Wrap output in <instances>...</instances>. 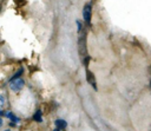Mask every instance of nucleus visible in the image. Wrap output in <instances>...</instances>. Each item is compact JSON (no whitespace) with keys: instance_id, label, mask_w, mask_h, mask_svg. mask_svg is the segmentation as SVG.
<instances>
[{"instance_id":"nucleus-1","label":"nucleus","mask_w":151,"mask_h":131,"mask_svg":"<svg viewBox=\"0 0 151 131\" xmlns=\"http://www.w3.org/2000/svg\"><path fill=\"white\" fill-rule=\"evenodd\" d=\"M77 27H78V51L80 57L85 58L87 55V47H86V31L83 26V24L77 20Z\"/></svg>"},{"instance_id":"nucleus-4","label":"nucleus","mask_w":151,"mask_h":131,"mask_svg":"<svg viewBox=\"0 0 151 131\" xmlns=\"http://www.w3.org/2000/svg\"><path fill=\"white\" fill-rule=\"evenodd\" d=\"M86 79H87V83H88L90 85H92V87H93L94 90H97V83H96L94 76H93V73H92L91 71H88L87 68H86Z\"/></svg>"},{"instance_id":"nucleus-10","label":"nucleus","mask_w":151,"mask_h":131,"mask_svg":"<svg viewBox=\"0 0 151 131\" xmlns=\"http://www.w3.org/2000/svg\"><path fill=\"white\" fill-rule=\"evenodd\" d=\"M63 130H64V129H60V127H58V129H55L54 131H63Z\"/></svg>"},{"instance_id":"nucleus-6","label":"nucleus","mask_w":151,"mask_h":131,"mask_svg":"<svg viewBox=\"0 0 151 131\" xmlns=\"http://www.w3.org/2000/svg\"><path fill=\"white\" fill-rule=\"evenodd\" d=\"M55 125H57V127L65 129V127H66V122H65L64 119H57V120H55Z\"/></svg>"},{"instance_id":"nucleus-2","label":"nucleus","mask_w":151,"mask_h":131,"mask_svg":"<svg viewBox=\"0 0 151 131\" xmlns=\"http://www.w3.org/2000/svg\"><path fill=\"white\" fill-rule=\"evenodd\" d=\"M24 85H25V81H24V79L20 78V77L9 80V89H11L12 91H14V92L20 91V90L24 87Z\"/></svg>"},{"instance_id":"nucleus-3","label":"nucleus","mask_w":151,"mask_h":131,"mask_svg":"<svg viewBox=\"0 0 151 131\" xmlns=\"http://www.w3.org/2000/svg\"><path fill=\"white\" fill-rule=\"evenodd\" d=\"M83 18H84V21L87 26H90L91 24V18H92V6L91 4H86L84 6V9H83Z\"/></svg>"},{"instance_id":"nucleus-8","label":"nucleus","mask_w":151,"mask_h":131,"mask_svg":"<svg viewBox=\"0 0 151 131\" xmlns=\"http://www.w3.org/2000/svg\"><path fill=\"white\" fill-rule=\"evenodd\" d=\"M22 72H24V70H22V68L18 70V71H17V72L13 74V77H11V79H9V80H12V79H15V78H19V77L22 74Z\"/></svg>"},{"instance_id":"nucleus-11","label":"nucleus","mask_w":151,"mask_h":131,"mask_svg":"<svg viewBox=\"0 0 151 131\" xmlns=\"http://www.w3.org/2000/svg\"><path fill=\"white\" fill-rule=\"evenodd\" d=\"M1 125H2V119L0 118V127H1Z\"/></svg>"},{"instance_id":"nucleus-5","label":"nucleus","mask_w":151,"mask_h":131,"mask_svg":"<svg viewBox=\"0 0 151 131\" xmlns=\"http://www.w3.org/2000/svg\"><path fill=\"white\" fill-rule=\"evenodd\" d=\"M0 114H4L5 117L9 118L13 123H19V122H20V119H19L14 113H12V112H0Z\"/></svg>"},{"instance_id":"nucleus-12","label":"nucleus","mask_w":151,"mask_h":131,"mask_svg":"<svg viewBox=\"0 0 151 131\" xmlns=\"http://www.w3.org/2000/svg\"><path fill=\"white\" fill-rule=\"evenodd\" d=\"M5 131H11V130H5Z\"/></svg>"},{"instance_id":"nucleus-7","label":"nucleus","mask_w":151,"mask_h":131,"mask_svg":"<svg viewBox=\"0 0 151 131\" xmlns=\"http://www.w3.org/2000/svg\"><path fill=\"white\" fill-rule=\"evenodd\" d=\"M41 114H42V113H41V111H40V110H38V111L35 112V114L33 116V119H34L35 122H41V120H42Z\"/></svg>"},{"instance_id":"nucleus-9","label":"nucleus","mask_w":151,"mask_h":131,"mask_svg":"<svg viewBox=\"0 0 151 131\" xmlns=\"http://www.w3.org/2000/svg\"><path fill=\"white\" fill-rule=\"evenodd\" d=\"M5 103H6V100H5L4 94H0V109H2L5 106Z\"/></svg>"}]
</instances>
